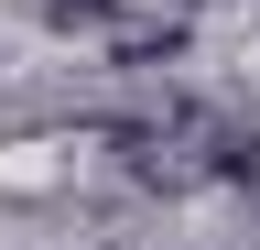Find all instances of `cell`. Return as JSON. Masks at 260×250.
I'll return each instance as SVG.
<instances>
[{"label":"cell","instance_id":"cell-1","mask_svg":"<svg viewBox=\"0 0 260 250\" xmlns=\"http://www.w3.org/2000/svg\"><path fill=\"white\" fill-rule=\"evenodd\" d=\"M109 33H119V22H109ZM109 54H119L130 76H162V66H184V54H195V22H184V11H162V22H130Z\"/></svg>","mask_w":260,"mask_h":250},{"label":"cell","instance_id":"cell-2","mask_svg":"<svg viewBox=\"0 0 260 250\" xmlns=\"http://www.w3.org/2000/svg\"><path fill=\"white\" fill-rule=\"evenodd\" d=\"M32 11H44V33H109L119 0H32Z\"/></svg>","mask_w":260,"mask_h":250}]
</instances>
